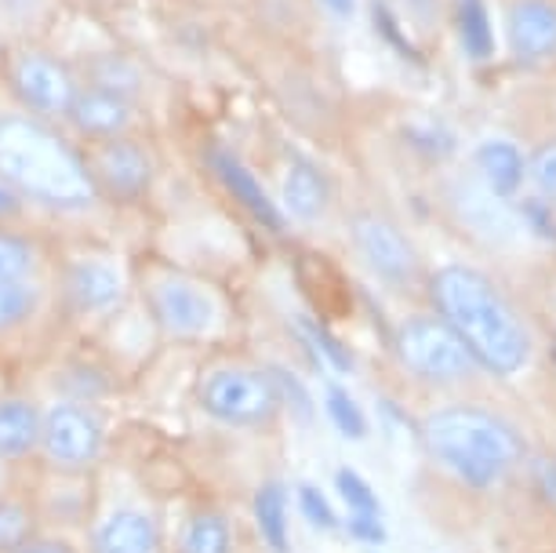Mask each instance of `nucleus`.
<instances>
[{
  "label": "nucleus",
  "instance_id": "f3484780",
  "mask_svg": "<svg viewBox=\"0 0 556 553\" xmlns=\"http://www.w3.org/2000/svg\"><path fill=\"white\" fill-rule=\"evenodd\" d=\"M280 212L295 223H320L331 208V183L313 161H291L280 175Z\"/></svg>",
  "mask_w": 556,
  "mask_h": 553
},
{
  "label": "nucleus",
  "instance_id": "b1692460",
  "mask_svg": "<svg viewBox=\"0 0 556 553\" xmlns=\"http://www.w3.org/2000/svg\"><path fill=\"white\" fill-rule=\"evenodd\" d=\"M37 266H40V248L34 237L0 226V285L37 277Z\"/></svg>",
  "mask_w": 556,
  "mask_h": 553
},
{
  "label": "nucleus",
  "instance_id": "473e14b6",
  "mask_svg": "<svg viewBox=\"0 0 556 553\" xmlns=\"http://www.w3.org/2000/svg\"><path fill=\"white\" fill-rule=\"evenodd\" d=\"M12 553H80L66 536H55V531H34L29 539H23Z\"/></svg>",
  "mask_w": 556,
  "mask_h": 553
},
{
  "label": "nucleus",
  "instance_id": "f8f14e48",
  "mask_svg": "<svg viewBox=\"0 0 556 553\" xmlns=\"http://www.w3.org/2000/svg\"><path fill=\"white\" fill-rule=\"evenodd\" d=\"M207 168H212L215 183L233 197L240 212H248V218H255L258 226L273 229V234H285L288 218L280 212L277 197L258 183V175L251 172L233 150H226V146H218V142L207 146Z\"/></svg>",
  "mask_w": 556,
  "mask_h": 553
},
{
  "label": "nucleus",
  "instance_id": "dca6fc26",
  "mask_svg": "<svg viewBox=\"0 0 556 553\" xmlns=\"http://www.w3.org/2000/svg\"><path fill=\"white\" fill-rule=\"evenodd\" d=\"M509 48L523 62L556 55V4L553 0H517L509 8Z\"/></svg>",
  "mask_w": 556,
  "mask_h": 553
},
{
  "label": "nucleus",
  "instance_id": "c85d7f7f",
  "mask_svg": "<svg viewBox=\"0 0 556 553\" xmlns=\"http://www.w3.org/2000/svg\"><path fill=\"white\" fill-rule=\"evenodd\" d=\"M299 510H302V517H306V525H313L317 531H339L342 528L334 506L328 503V495H324L317 485H299Z\"/></svg>",
  "mask_w": 556,
  "mask_h": 553
},
{
  "label": "nucleus",
  "instance_id": "4468645a",
  "mask_svg": "<svg viewBox=\"0 0 556 553\" xmlns=\"http://www.w3.org/2000/svg\"><path fill=\"white\" fill-rule=\"evenodd\" d=\"M66 121L80 135H88V139H96V142L121 139V135H128L135 124V102L124 96H113V91L80 85Z\"/></svg>",
  "mask_w": 556,
  "mask_h": 553
},
{
  "label": "nucleus",
  "instance_id": "9d476101",
  "mask_svg": "<svg viewBox=\"0 0 556 553\" xmlns=\"http://www.w3.org/2000/svg\"><path fill=\"white\" fill-rule=\"evenodd\" d=\"M88 172L99 197H113V201H139V197L150 193L156 175L150 150L139 139H131V135L96 142Z\"/></svg>",
  "mask_w": 556,
  "mask_h": 553
},
{
  "label": "nucleus",
  "instance_id": "0eeeda50",
  "mask_svg": "<svg viewBox=\"0 0 556 553\" xmlns=\"http://www.w3.org/2000/svg\"><path fill=\"white\" fill-rule=\"evenodd\" d=\"M146 306H150L156 328L178 342L215 336L218 321H223L212 288H204L190 274H175V269H161V274L146 280Z\"/></svg>",
  "mask_w": 556,
  "mask_h": 553
},
{
  "label": "nucleus",
  "instance_id": "7c9ffc66",
  "mask_svg": "<svg viewBox=\"0 0 556 553\" xmlns=\"http://www.w3.org/2000/svg\"><path fill=\"white\" fill-rule=\"evenodd\" d=\"M528 175L539 190L542 201H553L556 204V142H545L539 153L528 161Z\"/></svg>",
  "mask_w": 556,
  "mask_h": 553
},
{
  "label": "nucleus",
  "instance_id": "4be33fe9",
  "mask_svg": "<svg viewBox=\"0 0 556 553\" xmlns=\"http://www.w3.org/2000/svg\"><path fill=\"white\" fill-rule=\"evenodd\" d=\"M113 375L99 364L88 361H70L66 368L55 375V393L66 401H84V404H99L102 398L113 393Z\"/></svg>",
  "mask_w": 556,
  "mask_h": 553
},
{
  "label": "nucleus",
  "instance_id": "f03ea898",
  "mask_svg": "<svg viewBox=\"0 0 556 553\" xmlns=\"http://www.w3.org/2000/svg\"><path fill=\"white\" fill-rule=\"evenodd\" d=\"M0 179L55 212H84L99 201L88 161L73 153V146L48 121L34 113H0Z\"/></svg>",
  "mask_w": 556,
  "mask_h": 553
},
{
  "label": "nucleus",
  "instance_id": "7ed1b4c3",
  "mask_svg": "<svg viewBox=\"0 0 556 553\" xmlns=\"http://www.w3.org/2000/svg\"><path fill=\"white\" fill-rule=\"evenodd\" d=\"M429 458L458 485L488 492L523 463V441L502 415L477 404H447L418 423Z\"/></svg>",
  "mask_w": 556,
  "mask_h": 553
},
{
  "label": "nucleus",
  "instance_id": "ddd939ff",
  "mask_svg": "<svg viewBox=\"0 0 556 553\" xmlns=\"http://www.w3.org/2000/svg\"><path fill=\"white\" fill-rule=\"evenodd\" d=\"M88 553H164V528L146 506H113L91 528Z\"/></svg>",
  "mask_w": 556,
  "mask_h": 553
},
{
  "label": "nucleus",
  "instance_id": "bb28decb",
  "mask_svg": "<svg viewBox=\"0 0 556 553\" xmlns=\"http://www.w3.org/2000/svg\"><path fill=\"white\" fill-rule=\"evenodd\" d=\"M324 412H328V419L334 423V430L342 437H350V441L367 437V415L345 386L328 382V390H324Z\"/></svg>",
  "mask_w": 556,
  "mask_h": 553
},
{
  "label": "nucleus",
  "instance_id": "72a5a7b5",
  "mask_svg": "<svg viewBox=\"0 0 556 553\" xmlns=\"http://www.w3.org/2000/svg\"><path fill=\"white\" fill-rule=\"evenodd\" d=\"M356 542H364V546H382L386 542V525L382 517H361V514H350V520L342 525Z\"/></svg>",
  "mask_w": 556,
  "mask_h": 553
},
{
  "label": "nucleus",
  "instance_id": "cd10ccee",
  "mask_svg": "<svg viewBox=\"0 0 556 553\" xmlns=\"http://www.w3.org/2000/svg\"><path fill=\"white\" fill-rule=\"evenodd\" d=\"M334 488H339V499L350 514H361V517H382V503L375 495V488L364 481L356 469L350 466H339L334 469Z\"/></svg>",
  "mask_w": 556,
  "mask_h": 553
},
{
  "label": "nucleus",
  "instance_id": "1a4fd4ad",
  "mask_svg": "<svg viewBox=\"0 0 556 553\" xmlns=\"http://www.w3.org/2000/svg\"><path fill=\"white\" fill-rule=\"evenodd\" d=\"M356 255L364 259V266L375 277L386 280L390 288H412L422 277V263H418L415 244L407 241V234L393 218L379 212H364L353 218L350 226Z\"/></svg>",
  "mask_w": 556,
  "mask_h": 553
},
{
  "label": "nucleus",
  "instance_id": "2eb2a0df",
  "mask_svg": "<svg viewBox=\"0 0 556 553\" xmlns=\"http://www.w3.org/2000/svg\"><path fill=\"white\" fill-rule=\"evenodd\" d=\"M40 423H45V409L34 398H26V393H4L0 398V463L18 466L37 458Z\"/></svg>",
  "mask_w": 556,
  "mask_h": 553
},
{
  "label": "nucleus",
  "instance_id": "20e7f679",
  "mask_svg": "<svg viewBox=\"0 0 556 553\" xmlns=\"http://www.w3.org/2000/svg\"><path fill=\"white\" fill-rule=\"evenodd\" d=\"M197 404L207 419L229 426V430H269L285 412L273 375L237 361L204 368L201 382H197Z\"/></svg>",
  "mask_w": 556,
  "mask_h": 553
},
{
  "label": "nucleus",
  "instance_id": "4c0bfd02",
  "mask_svg": "<svg viewBox=\"0 0 556 553\" xmlns=\"http://www.w3.org/2000/svg\"><path fill=\"white\" fill-rule=\"evenodd\" d=\"M4 481H8V466L0 463V495H4Z\"/></svg>",
  "mask_w": 556,
  "mask_h": 553
},
{
  "label": "nucleus",
  "instance_id": "2f4dec72",
  "mask_svg": "<svg viewBox=\"0 0 556 553\" xmlns=\"http://www.w3.org/2000/svg\"><path fill=\"white\" fill-rule=\"evenodd\" d=\"M273 382H277V393H280V409H295L299 419H313V404H309V393L291 372H269Z\"/></svg>",
  "mask_w": 556,
  "mask_h": 553
},
{
  "label": "nucleus",
  "instance_id": "393cba45",
  "mask_svg": "<svg viewBox=\"0 0 556 553\" xmlns=\"http://www.w3.org/2000/svg\"><path fill=\"white\" fill-rule=\"evenodd\" d=\"M40 528L37 506L23 495H0V553H12L18 542Z\"/></svg>",
  "mask_w": 556,
  "mask_h": 553
},
{
  "label": "nucleus",
  "instance_id": "6ab92c4d",
  "mask_svg": "<svg viewBox=\"0 0 556 553\" xmlns=\"http://www.w3.org/2000/svg\"><path fill=\"white\" fill-rule=\"evenodd\" d=\"M237 550V528L226 510H193L182 520L175 539V553H233Z\"/></svg>",
  "mask_w": 556,
  "mask_h": 553
},
{
  "label": "nucleus",
  "instance_id": "e433bc0d",
  "mask_svg": "<svg viewBox=\"0 0 556 553\" xmlns=\"http://www.w3.org/2000/svg\"><path fill=\"white\" fill-rule=\"evenodd\" d=\"M317 4L324 8V15L339 18V23H350L356 15V0H317Z\"/></svg>",
  "mask_w": 556,
  "mask_h": 553
},
{
  "label": "nucleus",
  "instance_id": "c756f323",
  "mask_svg": "<svg viewBox=\"0 0 556 553\" xmlns=\"http://www.w3.org/2000/svg\"><path fill=\"white\" fill-rule=\"evenodd\" d=\"M299 331H302V339H309V347H313V357L324 361L328 368L334 372H350L353 364H350V353H345L339 342H334V336H328L324 328H317L313 321L306 317H299Z\"/></svg>",
  "mask_w": 556,
  "mask_h": 553
},
{
  "label": "nucleus",
  "instance_id": "9b49d317",
  "mask_svg": "<svg viewBox=\"0 0 556 553\" xmlns=\"http://www.w3.org/2000/svg\"><path fill=\"white\" fill-rule=\"evenodd\" d=\"M128 296V277L110 255H80L62 274V299L77 317H110Z\"/></svg>",
  "mask_w": 556,
  "mask_h": 553
},
{
  "label": "nucleus",
  "instance_id": "423d86ee",
  "mask_svg": "<svg viewBox=\"0 0 556 553\" xmlns=\"http://www.w3.org/2000/svg\"><path fill=\"white\" fill-rule=\"evenodd\" d=\"M106 455V423L96 404L55 398L40 423L37 458L55 477H84Z\"/></svg>",
  "mask_w": 556,
  "mask_h": 553
},
{
  "label": "nucleus",
  "instance_id": "f704fd0d",
  "mask_svg": "<svg viewBox=\"0 0 556 553\" xmlns=\"http://www.w3.org/2000/svg\"><path fill=\"white\" fill-rule=\"evenodd\" d=\"M534 492L542 495V503H549L556 510V455L534 458Z\"/></svg>",
  "mask_w": 556,
  "mask_h": 553
},
{
  "label": "nucleus",
  "instance_id": "c9c22d12",
  "mask_svg": "<svg viewBox=\"0 0 556 553\" xmlns=\"http://www.w3.org/2000/svg\"><path fill=\"white\" fill-rule=\"evenodd\" d=\"M23 193L18 190H12L4 179H0V218H15L18 212H23Z\"/></svg>",
  "mask_w": 556,
  "mask_h": 553
},
{
  "label": "nucleus",
  "instance_id": "39448f33",
  "mask_svg": "<svg viewBox=\"0 0 556 553\" xmlns=\"http://www.w3.org/2000/svg\"><path fill=\"white\" fill-rule=\"evenodd\" d=\"M393 353L401 368L426 386H462L480 372L466 342L433 313L404 317L393 331Z\"/></svg>",
  "mask_w": 556,
  "mask_h": 553
},
{
  "label": "nucleus",
  "instance_id": "aec40b11",
  "mask_svg": "<svg viewBox=\"0 0 556 553\" xmlns=\"http://www.w3.org/2000/svg\"><path fill=\"white\" fill-rule=\"evenodd\" d=\"M251 514H255V528L262 542L273 553H288L291 550V531H288V492L280 481L258 485L255 499H251Z\"/></svg>",
  "mask_w": 556,
  "mask_h": 553
},
{
  "label": "nucleus",
  "instance_id": "5701e85b",
  "mask_svg": "<svg viewBox=\"0 0 556 553\" xmlns=\"http://www.w3.org/2000/svg\"><path fill=\"white\" fill-rule=\"evenodd\" d=\"M84 85L113 91V96H124V99L135 102V99H139V91H142V70L135 66L131 59H124V55H96L88 62Z\"/></svg>",
  "mask_w": 556,
  "mask_h": 553
},
{
  "label": "nucleus",
  "instance_id": "412c9836",
  "mask_svg": "<svg viewBox=\"0 0 556 553\" xmlns=\"http://www.w3.org/2000/svg\"><path fill=\"white\" fill-rule=\"evenodd\" d=\"M40 306H45V291H40L37 277L0 285V336H12V331L34 325Z\"/></svg>",
  "mask_w": 556,
  "mask_h": 553
},
{
  "label": "nucleus",
  "instance_id": "6e6552de",
  "mask_svg": "<svg viewBox=\"0 0 556 553\" xmlns=\"http://www.w3.org/2000/svg\"><path fill=\"white\" fill-rule=\"evenodd\" d=\"M12 88L23 99L26 113H34L40 121H66V113L77 99V77L62 59L51 51L26 48L12 55Z\"/></svg>",
  "mask_w": 556,
  "mask_h": 553
},
{
  "label": "nucleus",
  "instance_id": "a211bd4d",
  "mask_svg": "<svg viewBox=\"0 0 556 553\" xmlns=\"http://www.w3.org/2000/svg\"><path fill=\"white\" fill-rule=\"evenodd\" d=\"M477 172L491 197L509 201V197L520 193L523 179H528V156L509 139H484L477 146Z\"/></svg>",
  "mask_w": 556,
  "mask_h": 553
},
{
  "label": "nucleus",
  "instance_id": "f257e3e1",
  "mask_svg": "<svg viewBox=\"0 0 556 553\" xmlns=\"http://www.w3.org/2000/svg\"><path fill=\"white\" fill-rule=\"evenodd\" d=\"M437 317L466 342L477 368L517 375L531 361V336L513 302L473 266L451 263L429 277Z\"/></svg>",
  "mask_w": 556,
  "mask_h": 553
},
{
  "label": "nucleus",
  "instance_id": "a878e982",
  "mask_svg": "<svg viewBox=\"0 0 556 553\" xmlns=\"http://www.w3.org/2000/svg\"><path fill=\"white\" fill-rule=\"evenodd\" d=\"M458 29L462 45L473 59H491L495 51V34H491V18L484 0H458Z\"/></svg>",
  "mask_w": 556,
  "mask_h": 553
}]
</instances>
